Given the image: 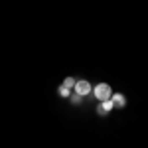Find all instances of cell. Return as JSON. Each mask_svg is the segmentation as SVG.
Returning <instances> with one entry per match:
<instances>
[{
	"instance_id": "2",
	"label": "cell",
	"mask_w": 148,
	"mask_h": 148,
	"mask_svg": "<svg viewBox=\"0 0 148 148\" xmlns=\"http://www.w3.org/2000/svg\"><path fill=\"white\" fill-rule=\"evenodd\" d=\"M75 93L77 95H81V97H85V95H89V93L93 91L91 85H89V81H75Z\"/></svg>"
},
{
	"instance_id": "1",
	"label": "cell",
	"mask_w": 148,
	"mask_h": 148,
	"mask_svg": "<svg viewBox=\"0 0 148 148\" xmlns=\"http://www.w3.org/2000/svg\"><path fill=\"white\" fill-rule=\"evenodd\" d=\"M93 93H95V99H99V101H107V99H111V95H113L111 85H107V83H99Z\"/></svg>"
},
{
	"instance_id": "4",
	"label": "cell",
	"mask_w": 148,
	"mask_h": 148,
	"mask_svg": "<svg viewBox=\"0 0 148 148\" xmlns=\"http://www.w3.org/2000/svg\"><path fill=\"white\" fill-rule=\"evenodd\" d=\"M99 107H101L105 113H109L111 109H114V105H113V101H111V99H107V101H101V105H99Z\"/></svg>"
},
{
	"instance_id": "3",
	"label": "cell",
	"mask_w": 148,
	"mask_h": 148,
	"mask_svg": "<svg viewBox=\"0 0 148 148\" xmlns=\"http://www.w3.org/2000/svg\"><path fill=\"white\" fill-rule=\"evenodd\" d=\"M111 101H113L114 109H123V107H126V99H125V95H121V93H113V95H111Z\"/></svg>"
},
{
	"instance_id": "5",
	"label": "cell",
	"mask_w": 148,
	"mask_h": 148,
	"mask_svg": "<svg viewBox=\"0 0 148 148\" xmlns=\"http://www.w3.org/2000/svg\"><path fill=\"white\" fill-rule=\"evenodd\" d=\"M61 85L67 87V89H73V87H75V79H73V77H65V81H63Z\"/></svg>"
},
{
	"instance_id": "6",
	"label": "cell",
	"mask_w": 148,
	"mask_h": 148,
	"mask_svg": "<svg viewBox=\"0 0 148 148\" xmlns=\"http://www.w3.org/2000/svg\"><path fill=\"white\" fill-rule=\"evenodd\" d=\"M57 95H59V97H69V95H71V91H69L67 87L59 85V89H57Z\"/></svg>"
},
{
	"instance_id": "7",
	"label": "cell",
	"mask_w": 148,
	"mask_h": 148,
	"mask_svg": "<svg viewBox=\"0 0 148 148\" xmlns=\"http://www.w3.org/2000/svg\"><path fill=\"white\" fill-rule=\"evenodd\" d=\"M81 103H83V97L77 95V93H73L71 95V105H81Z\"/></svg>"
}]
</instances>
